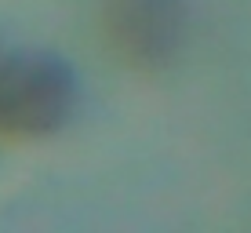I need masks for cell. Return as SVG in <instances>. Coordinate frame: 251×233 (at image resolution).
Here are the masks:
<instances>
[{
    "label": "cell",
    "instance_id": "6da1fadb",
    "mask_svg": "<svg viewBox=\"0 0 251 233\" xmlns=\"http://www.w3.org/2000/svg\"><path fill=\"white\" fill-rule=\"evenodd\" d=\"M73 73L55 58H4L0 62V124L44 131L66 120L73 106Z\"/></svg>",
    "mask_w": 251,
    "mask_h": 233
}]
</instances>
